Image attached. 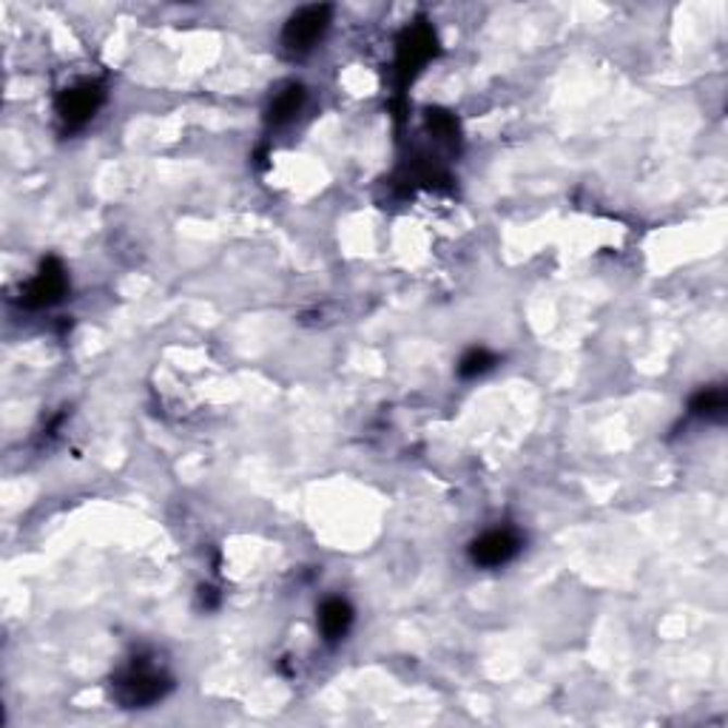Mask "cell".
<instances>
[{"instance_id": "6da1fadb", "label": "cell", "mask_w": 728, "mask_h": 728, "mask_svg": "<svg viewBox=\"0 0 728 728\" xmlns=\"http://www.w3.org/2000/svg\"><path fill=\"white\" fill-rule=\"evenodd\" d=\"M331 17L333 9L331 7H305L299 12L287 17L285 29H282V44H285L287 52L294 54H305L310 52L313 46L319 44L324 37V32L331 29Z\"/></svg>"}, {"instance_id": "7a4b0ae2", "label": "cell", "mask_w": 728, "mask_h": 728, "mask_svg": "<svg viewBox=\"0 0 728 728\" xmlns=\"http://www.w3.org/2000/svg\"><path fill=\"white\" fill-rule=\"evenodd\" d=\"M169 689V677H162L160 671H155L146 663H134L132 669L118 680V700L123 706L132 708L148 706V703L165 698Z\"/></svg>"}, {"instance_id": "3957f363", "label": "cell", "mask_w": 728, "mask_h": 728, "mask_svg": "<svg viewBox=\"0 0 728 728\" xmlns=\"http://www.w3.org/2000/svg\"><path fill=\"white\" fill-rule=\"evenodd\" d=\"M435 54V32L427 26V23H416L405 35L398 37V74H402V83H407L412 74L424 66L427 60Z\"/></svg>"}, {"instance_id": "277c9868", "label": "cell", "mask_w": 728, "mask_h": 728, "mask_svg": "<svg viewBox=\"0 0 728 728\" xmlns=\"http://www.w3.org/2000/svg\"><path fill=\"white\" fill-rule=\"evenodd\" d=\"M66 287L69 280L63 266H60L58 259H46L44 266H40V271L35 273V280L23 287V303L29 305V308H49V305L63 299Z\"/></svg>"}, {"instance_id": "5b68a950", "label": "cell", "mask_w": 728, "mask_h": 728, "mask_svg": "<svg viewBox=\"0 0 728 728\" xmlns=\"http://www.w3.org/2000/svg\"><path fill=\"white\" fill-rule=\"evenodd\" d=\"M103 86L100 83H81V86H72L63 95L58 97V114L63 118V123L69 125H83L86 120L95 118V111L103 103Z\"/></svg>"}, {"instance_id": "8992f818", "label": "cell", "mask_w": 728, "mask_h": 728, "mask_svg": "<svg viewBox=\"0 0 728 728\" xmlns=\"http://www.w3.org/2000/svg\"><path fill=\"white\" fill-rule=\"evenodd\" d=\"M518 550H521V541H518L516 532L493 530L472 541L470 558L472 564H479V567L493 569V567H504L507 560L516 558Z\"/></svg>"}, {"instance_id": "52a82bcc", "label": "cell", "mask_w": 728, "mask_h": 728, "mask_svg": "<svg viewBox=\"0 0 728 728\" xmlns=\"http://www.w3.org/2000/svg\"><path fill=\"white\" fill-rule=\"evenodd\" d=\"M354 624V609L347 601L342 597H328L322 606H319V629L328 640L345 638L347 629Z\"/></svg>"}, {"instance_id": "ba28073f", "label": "cell", "mask_w": 728, "mask_h": 728, "mask_svg": "<svg viewBox=\"0 0 728 728\" xmlns=\"http://www.w3.org/2000/svg\"><path fill=\"white\" fill-rule=\"evenodd\" d=\"M305 106V89L299 83H287L285 89H280L273 95L271 106H268V123L271 125H285L303 111Z\"/></svg>"}, {"instance_id": "9c48e42d", "label": "cell", "mask_w": 728, "mask_h": 728, "mask_svg": "<svg viewBox=\"0 0 728 728\" xmlns=\"http://www.w3.org/2000/svg\"><path fill=\"white\" fill-rule=\"evenodd\" d=\"M689 410H692L694 416L717 419V416H723V412H726V393H723L720 387H708V391H700L698 396L692 398Z\"/></svg>"}, {"instance_id": "30bf717a", "label": "cell", "mask_w": 728, "mask_h": 728, "mask_svg": "<svg viewBox=\"0 0 728 728\" xmlns=\"http://www.w3.org/2000/svg\"><path fill=\"white\" fill-rule=\"evenodd\" d=\"M495 361H498V359H495L490 350H484V347H476V350H470V354L458 361V375H464V379H476V375H484L486 370L495 368Z\"/></svg>"}, {"instance_id": "8fae6325", "label": "cell", "mask_w": 728, "mask_h": 728, "mask_svg": "<svg viewBox=\"0 0 728 728\" xmlns=\"http://www.w3.org/2000/svg\"><path fill=\"white\" fill-rule=\"evenodd\" d=\"M427 125H430V132L435 134V140H453L458 134V123L453 114H447V111H430L427 114Z\"/></svg>"}]
</instances>
